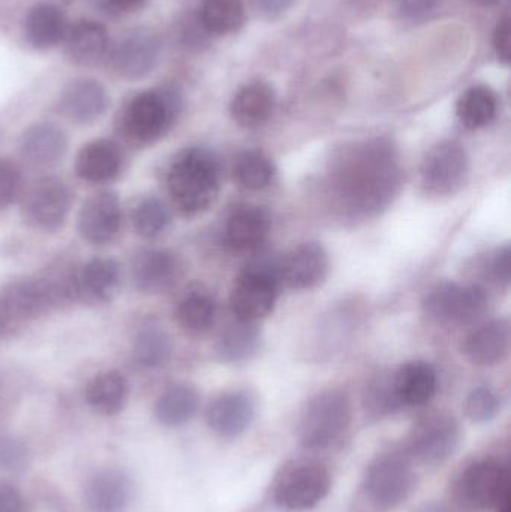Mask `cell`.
I'll list each match as a JSON object with an SVG mask.
<instances>
[{
    "label": "cell",
    "mask_w": 511,
    "mask_h": 512,
    "mask_svg": "<svg viewBox=\"0 0 511 512\" xmlns=\"http://www.w3.org/2000/svg\"><path fill=\"white\" fill-rule=\"evenodd\" d=\"M423 307L438 324L474 325L488 312L489 298L482 286L441 282L428 292Z\"/></svg>",
    "instance_id": "5"
},
{
    "label": "cell",
    "mask_w": 511,
    "mask_h": 512,
    "mask_svg": "<svg viewBox=\"0 0 511 512\" xmlns=\"http://www.w3.org/2000/svg\"><path fill=\"white\" fill-rule=\"evenodd\" d=\"M474 2L479 3L482 6H494L497 5L500 0H474Z\"/></svg>",
    "instance_id": "47"
},
{
    "label": "cell",
    "mask_w": 511,
    "mask_h": 512,
    "mask_svg": "<svg viewBox=\"0 0 511 512\" xmlns=\"http://www.w3.org/2000/svg\"><path fill=\"white\" fill-rule=\"evenodd\" d=\"M327 186L342 215L350 219L377 216L401 191L398 150L387 138L345 144L329 162Z\"/></svg>",
    "instance_id": "1"
},
{
    "label": "cell",
    "mask_w": 511,
    "mask_h": 512,
    "mask_svg": "<svg viewBox=\"0 0 511 512\" xmlns=\"http://www.w3.org/2000/svg\"><path fill=\"white\" fill-rule=\"evenodd\" d=\"M278 292V261L260 262L237 279L231 291V309L239 321L257 324L275 309Z\"/></svg>",
    "instance_id": "7"
},
{
    "label": "cell",
    "mask_w": 511,
    "mask_h": 512,
    "mask_svg": "<svg viewBox=\"0 0 511 512\" xmlns=\"http://www.w3.org/2000/svg\"><path fill=\"white\" fill-rule=\"evenodd\" d=\"M20 192V170L12 162L0 159V209L11 206Z\"/></svg>",
    "instance_id": "39"
},
{
    "label": "cell",
    "mask_w": 511,
    "mask_h": 512,
    "mask_svg": "<svg viewBox=\"0 0 511 512\" xmlns=\"http://www.w3.org/2000/svg\"><path fill=\"white\" fill-rule=\"evenodd\" d=\"M422 185L435 197L453 195L462 189L470 174V158L458 141L435 144L422 164Z\"/></svg>",
    "instance_id": "10"
},
{
    "label": "cell",
    "mask_w": 511,
    "mask_h": 512,
    "mask_svg": "<svg viewBox=\"0 0 511 512\" xmlns=\"http://www.w3.org/2000/svg\"><path fill=\"white\" fill-rule=\"evenodd\" d=\"M180 98L170 87L135 96L123 114V129L140 143H150L165 134L176 120Z\"/></svg>",
    "instance_id": "4"
},
{
    "label": "cell",
    "mask_w": 511,
    "mask_h": 512,
    "mask_svg": "<svg viewBox=\"0 0 511 512\" xmlns=\"http://www.w3.org/2000/svg\"><path fill=\"white\" fill-rule=\"evenodd\" d=\"M207 424L224 439H236L251 427L255 400L246 391H230L216 397L207 408Z\"/></svg>",
    "instance_id": "14"
},
{
    "label": "cell",
    "mask_w": 511,
    "mask_h": 512,
    "mask_svg": "<svg viewBox=\"0 0 511 512\" xmlns=\"http://www.w3.org/2000/svg\"><path fill=\"white\" fill-rule=\"evenodd\" d=\"M159 51L161 44L155 35L149 32L134 33L114 51V69L126 80H140L155 68Z\"/></svg>",
    "instance_id": "16"
},
{
    "label": "cell",
    "mask_w": 511,
    "mask_h": 512,
    "mask_svg": "<svg viewBox=\"0 0 511 512\" xmlns=\"http://www.w3.org/2000/svg\"><path fill=\"white\" fill-rule=\"evenodd\" d=\"M65 53L75 65L95 66L107 57L110 36L107 29L96 21H78L66 30Z\"/></svg>",
    "instance_id": "17"
},
{
    "label": "cell",
    "mask_w": 511,
    "mask_h": 512,
    "mask_svg": "<svg viewBox=\"0 0 511 512\" xmlns=\"http://www.w3.org/2000/svg\"><path fill=\"white\" fill-rule=\"evenodd\" d=\"M68 186L56 177L38 180L24 195L23 218L35 230L56 231L65 224L71 210Z\"/></svg>",
    "instance_id": "11"
},
{
    "label": "cell",
    "mask_w": 511,
    "mask_h": 512,
    "mask_svg": "<svg viewBox=\"0 0 511 512\" xmlns=\"http://www.w3.org/2000/svg\"><path fill=\"white\" fill-rule=\"evenodd\" d=\"M176 256L168 251L152 249L138 256L134 264V282L144 292H162L176 282Z\"/></svg>",
    "instance_id": "26"
},
{
    "label": "cell",
    "mask_w": 511,
    "mask_h": 512,
    "mask_svg": "<svg viewBox=\"0 0 511 512\" xmlns=\"http://www.w3.org/2000/svg\"><path fill=\"white\" fill-rule=\"evenodd\" d=\"M245 20L242 0H204L200 8V23L210 35L236 32Z\"/></svg>",
    "instance_id": "33"
},
{
    "label": "cell",
    "mask_w": 511,
    "mask_h": 512,
    "mask_svg": "<svg viewBox=\"0 0 511 512\" xmlns=\"http://www.w3.org/2000/svg\"><path fill=\"white\" fill-rule=\"evenodd\" d=\"M170 212L162 201L149 198L137 207L134 213V225L137 233L144 239H153L164 233L170 224Z\"/></svg>",
    "instance_id": "37"
},
{
    "label": "cell",
    "mask_w": 511,
    "mask_h": 512,
    "mask_svg": "<svg viewBox=\"0 0 511 512\" xmlns=\"http://www.w3.org/2000/svg\"><path fill=\"white\" fill-rule=\"evenodd\" d=\"M414 512H447V510L443 505L431 502V504L422 505V507L417 508Z\"/></svg>",
    "instance_id": "46"
},
{
    "label": "cell",
    "mask_w": 511,
    "mask_h": 512,
    "mask_svg": "<svg viewBox=\"0 0 511 512\" xmlns=\"http://www.w3.org/2000/svg\"><path fill=\"white\" fill-rule=\"evenodd\" d=\"M501 400L492 388L479 387L471 391L465 402V412L473 423H489L500 412Z\"/></svg>",
    "instance_id": "38"
},
{
    "label": "cell",
    "mask_w": 511,
    "mask_h": 512,
    "mask_svg": "<svg viewBox=\"0 0 511 512\" xmlns=\"http://www.w3.org/2000/svg\"><path fill=\"white\" fill-rule=\"evenodd\" d=\"M122 167L119 147L108 140L93 141L78 153L77 170L81 179L90 183H105L113 180Z\"/></svg>",
    "instance_id": "24"
},
{
    "label": "cell",
    "mask_w": 511,
    "mask_h": 512,
    "mask_svg": "<svg viewBox=\"0 0 511 512\" xmlns=\"http://www.w3.org/2000/svg\"><path fill=\"white\" fill-rule=\"evenodd\" d=\"M276 168L269 156L258 150L242 153L234 164V179L248 191H261L272 185Z\"/></svg>",
    "instance_id": "34"
},
{
    "label": "cell",
    "mask_w": 511,
    "mask_h": 512,
    "mask_svg": "<svg viewBox=\"0 0 511 512\" xmlns=\"http://www.w3.org/2000/svg\"><path fill=\"white\" fill-rule=\"evenodd\" d=\"M510 246L498 249L491 262L492 279L498 285L507 286L510 283Z\"/></svg>",
    "instance_id": "40"
},
{
    "label": "cell",
    "mask_w": 511,
    "mask_h": 512,
    "mask_svg": "<svg viewBox=\"0 0 511 512\" xmlns=\"http://www.w3.org/2000/svg\"><path fill=\"white\" fill-rule=\"evenodd\" d=\"M260 345L261 333L255 322L237 319L219 337L218 355L225 363H240L254 357Z\"/></svg>",
    "instance_id": "30"
},
{
    "label": "cell",
    "mask_w": 511,
    "mask_h": 512,
    "mask_svg": "<svg viewBox=\"0 0 511 512\" xmlns=\"http://www.w3.org/2000/svg\"><path fill=\"white\" fill-rule=\"evenodd\" d=\"M510 346L509 322L504 319L486 322L465 340L464 352L476 366L488 367L501 363Z\"/></svg>",
    "instance_id": "19"
},
{
    "label": "cell",
    "mask_w": 511,
    "mask_h": 512,
    "mask_svg": "<svg viewBox=\"0 0 511 512\" xmlns=\"http://www.w3.org/2000/svg\"><path fill=\"white\" fill-rule=\"evenodd\" d=\"M200 396L191 385L179 384L165 390L156 403V418L164 426L179 427L197 414Z\"/></svg>",
    "instance_id": "29"
},
{
    "label": "cell",
    "mask_w": 511,
    "mask_h": 512,
    "mask_svg": "<svg viewBox=\"0 0 511 512\" xmlns=\"http://www.w3.org/2000/svg\"><path fill=\"white\" fill-rule=\"evenodd\" d=\"M330 490V474L320 463L297 460L282 469L275 484V501L287 511L317 507Z\"/></svg>",
    "instance_id": "6"
},
{
    "label": "cell",
    "mask_w": 511,
    "mask_h": 512,
    "mask_svg": "<svg viewBox=\"0 0 511 512\" xmlns=\"http://www.w3.org/2000/svg\"><path fill=\"white\" fill-rule=\"evenodd\" d=\"M144 0H104L107 8L113 9V11H132V9L138 8Z\"/></svg>",
    "instance_id": "45"
},
{
    "label": "cell",
    "mask_w": 511,
    "mask_h": 512,
    "mask_svg": "<svg viewBox=\"0 0 511 512\" xmlns=\"http://www.w3.org/2000/svg\"><path fill=\"white\" fill-rule=\"evenodd\" d=\"M87 402L99 414L114 415L128 400V382L122 373L111 370L96 376L87 387Z\"/></svg>",
    "instance_id": "31"
},
{
    "label": "cell",
    "mask_w": 511,
    "mask_h": 512,
    "mask_svg": "<svg viewBox=\"0 0 511 512\" xmlns=\"http://www.w3.org/2000/svg\"><path fill=\"white\" fill-rule=\"evenodd\" d=\"M459 492L462 501L474 510L495 508L510 495L509 472L494 460L474 463L462 474Z\"/></svg>",
    "instance_id": "12"
},
{
    "label": "cell",
    "mask_w": 511,
    "mask_h": 512,
    "mask_svg": "<svg viewBox=\"0 0 511 512\" xmlns=\"http://www.w3.org/2000/svg\"><path fill=\"white\" fill-rule=\"evenodd\" d=\"M441 0H401L402 12L410 18H422L438 8Z\"/></svg>",
    "instance_id": "42"
},
{
    "label": "cell",
    "mask_w": 511,
    "mask_h": 512,
    "mask_svg": "<svg viewBox=\"0 0 511 512\" xmlns=\"http://www.w3.org/2000/svg\"><path fill=\"white\" fill-rule=\"evenodd\" d=\"M66 20L59 6L41 2L30 9L26 18V38L39 50L54 47L65 38Z\"/></svg>",
    "instance_id": "28"
},
{
    "label": "cell",
    "mask_w": 511,
    "mask_h": 512,
    "mask_svg": "<svg viewBox=\"0 0 511 512\" xmlns=\"http://www.w3.org/2000/svg\"><path fill=\"white\" fill-rule=\"evenodd\" d=\"M221 168L209 150H185L171 165L168 189L182 212L197 215L209 209L219 194Z\"/></svg>",
    "instance_id": "2"
},
{
    "label": "cell",
    "mask_w": 511,
    "mask_h": 512,
    "mask_svg": "<svg viewBox=\"0 0 511 512\" xmlns=\"http://www.w3.org/2000/svg\"><path fill=\"white\" fill-rule=\"evenodd\" d=\"M351 423V403L341 390H327L309 400L299 423L303 447L327 450L341 441Z\"/></svg>",
    "instance_id": "3"
},
{
    "label": "cell",
    "mask_w": 511,
    "mask_h": 512,
    "mask_svg": "<svg viewBox=\"0 0 511 512\" xmlns=\"http://www.w3.org/2000/svg\"><path fill=\"white\" fill-rule=\"evenodd\" d=\"M170 355L171 339L162 328L147 327L138 334L134 343V357L141 366H162Z\"/></svg>",
    "instance_id": "36"
},
{
    "label": "cell",
    "mask_w": 511,
    "mask_h": 512,
    "mask_svg": "<svg viewBox=\"0 0 511 512\" xmlns=\"http://www.w3.org/2000/svg\"><path fill=\"white\" fill-rule=\"evenodd\" d=\"M461 444V427L452 415L437 412L417 421L408 435L411 456L423 465L438 466L450 459Z\"/></svg>",
    "instance_id": "9"
},
{
    "label": "cell",
    "mask_w": 511,
    "mask_h": 512,
    "mask_svg": "<svg viewBox=\"0 0 511 512\" xmlns=\"http://www.w3.org/2000/svg\"><path fill=\"white\" fill-rule=\"evenodd\" d=\"M294 3H296V0H255L257 8L260 9L264 15L272 18L285 14Z\"/></svg>",
    "instance_id": "44"
},
{
    "label": "cell",
    "mask_w": 511,
    "mask_h": 512,
    "mask_svg": "<svg viewBox=\"0 0 511 512\" xmlns=\"http://www.w3.org/2000/svg\"><path fill=\"white\" fill-rule=\"evenodd\" d=\"M68 147L63 129L53 123H38L26 129L20 141L21 155L33 165L47 167L65 155Z\"/></svg>",
    "instance_id": "22"
},
{
    "label": "cell",
    "mask_w": 511,
    "mask_h": 512,
    "mask_svg": "<svg viewBox=\"0 0 511 512\" xmlns=\"http://www.w3.org/2000/svg\"><path fill=\"white\" fill-rule=\"evenodd\" d=\"M456 113L465 128L471 131L485 128L497 117V95L486 86L471 87L459 99Z\"/></svg>",
    "instance_id": "32"
},
{
    "label": "cell",
    "mask_w": 511,
    "mask_h": 512,
    "mask_svg": "<svg viewBox=\"0 0 511 512\" xmlns=\"http://www.w3.org/2000/svg\"><path fill=\"white\" fill-rule=\"evenodd\" d=\"M131 499V481L119 469H105L90 480L86 504L90 512H123Z\"/></svg>",
    "instance_id": "21"
},
{
    "label": "cell",
    "mask_w": 511,
    "mask_h": 512,
    "mask_svg": "<svg viewBox=\"0 0 511 512\" xmlns=\"http://www.w3.org/2000/svg\"><path fill=\"white\" fill-rule=\"evenodd\" d=\"M122 224V207L113 192H99L84 203L78 216V231L95 245L111 242Z\"/></svg>",
    "instance_id": "15"
},
{
    "label": "cell",
    "mask_w": 511,
    "mask_h": 512,
    "mask_svg": "<svg viewBox=\"0 0 511 512\" xmlns=\"http://www.w3.org/2000/svg\"><path fill=\"white\" fill-rule=\"evenodd\" d=\"M269 230V218L263 210L243 207L228 218L225 225V243L237 254H252L263 248Z\"/></svg>",
    "instance_id": "18"
},
{
    "label": "cell",
    "mask_w": 511,
    "mask_h": 512,
    "mask_svg": "<svg viewBox=\"0 0 511 512\" xmlns=\"http://www.w3.org/2000/svg\"><path fill=\"white\" fill-rule=\"evenodd\" d=\"M216 304L203 292H192L180 301L177 319L185 330L204 333L215 322Z\"/></svg>",
    "instance_id": "35"
},
{
    "label": "cell",
    "mask_w": 511,
    "mask_h": 512,
    "mask_svg": "<svg viewBox=\"0 0 511 512\" xmlns=\"http://www.w3.org/2000/svg\"><path fill=\"white\" fill-rule=\"evenodd\" d=\"M365 487L375 507L383 511L395 510L413 493L416 474L405 457L383 454L369 466Z\"/></svg>",
    "instance_id": "8"
},
{
    "label": "cell",
    "mask_w": 511,
    "mask_h": 512,
    "mask_svg": "<svg viewBox=\"0 0 511 512\" xmlns=\"http://www.w3.org/2000/svg\"><path fill=\"white\" fill-rule=\"evenodd\" d=\"M119 265L110 258H93L75 276V294L90 301H108L119 286Z\"/></svg>",
    "instance_id": "27"
},
{
    "label": "cell",
    "mask_w": 511,
    "mask_h": 512,
    "mask_svg": "<svg viewBox=\"0 0 511 512\" xmlns=\"http://www.w3.org/2000/svg\"><path fill=\"white\" fill-rule=\"evenodd\" d=\"M108 98L104 86L98 81L75 80L62 93V110L69 119L90 123L107 110Z\"/></svg>",
    "instance_id": "23"
},
{
    "label": "cell",
    "mask_w": 511,
    "mask_h": 512,
    "mask_svg": "<svg viewBox=\"0 0 511 512\" xmlns=\"http://www.w3.org/2000/svg\"><path fill=\"white\" fill-rule=\"evenodd\" d=\"M6 316L5 313L2 312V309H0V330H2L3 324H5Z\"/></svg>",
    "instance_id": "48"
},
{
    "label": "cell",
    "mask_w": 511,
    "mask_h": 512,
    "mask_svg": "<svg viewBox=\"0 0 511 512\" xmlns=\"http://www.w3.org/2000/svg\"><path fill=\"white\" fill-rule=\"evenodd\" d=\"M494 47L497 51V56L504 63L510 62V20L509 17H504L498 23L497 29L494 33Z\"/></svg>",
    "instance_id": "41"
},
{
    "label": "cell",
    "mask_w": 511,
    "mask_h": 512,
    "mask_svg": "<svg viewBox=\"0 0 511 512\" xmlns=\"http://www.w3.org/2000/svg\"><path fill=\"white\" fill-rule=\"evenodd\" d=\"M329 273V256L320 243H302L278 259L279 283L297 291L320 285Z\"/></svg>",
    "instance_id": "13"
},
{
    "label": "cell",
    "mask_w": 511,
    "mask_h": 512,
    "mask_svg": "<svg viewBox=\"0 0 511 512\" xmlns=\"http://www.w3.org/2000/svg\"><path fill=\"white\" fill-rule=\"evenodd\" d=\"M0 512H21L20 493L5 481H0Z\"/></svg>",
    "instance_id": "43"
},
{
    "label": "cell",
    "mask_w": 511,
    "mask_h": 512,
    "mask_svg": "<svg viewBox=\"0 0 511 512\" xmlns=\"http://www.w3.org/2000/svg\"><path fill=\"white\" fill-rule=\"evenodd\" d=\"M275 93L269 84L255 81L242 87L231 102V116L243 128H258L270 119Z\"/></svg>",
    "instance_id": "25"
},
{
    "label": "cell",
    "mask_w": 511,
    "mask_h": 512,
    "mask_svg": "<svg viewBox=\"0 0 511 512\" xmlns=\"http://www.w3.org/2000/svg\"><path fill=\"white\" fill-rule=\"evenodd\" d=\"M392 384L399 405L423 406L437 394L438 376L431 364L411 361L399 369Z\"/></svg>",
    "instance_id": "20"
}]
</instances>
